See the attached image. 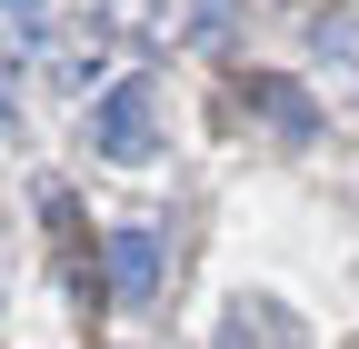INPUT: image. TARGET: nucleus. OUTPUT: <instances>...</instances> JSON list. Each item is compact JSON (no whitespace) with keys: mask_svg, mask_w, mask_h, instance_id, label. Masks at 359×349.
Masks as SVG:
<instances>
[{"mask_svg":"<svg viewBox=\"0 0 359 349\" xmlns=\"http://www.w3.org/2000/svg\"><path fill=\"white\" fill-rule=\"evenodd\" d=\"M20 11H30V0H0V20H20Z\"/></svg>","mask_w":359,"mask_h":349,"instance_id":"nucleus-4","label":"nucleus"},{"mask_svg":"<svg viewBox=\"0 0 359 349\" xmlns=\"http://www.w3.org/2000/svg\"><path fill=\"white\" fill-rule=\"evenodd\" d=\"M0 140H11V100H0Z\"/></svg>","mask_w":359,"mask_h":349,"instance_id":"nucleus-5","label":"nucleus"},{"mask_svg":"<svg viewBox=\"0 0 359 349\" xmlns=\"http://www.w3.org/2000/svg\"><path fill=\"white\" fill-rule=\"evenodd\" d=\"M90 140H100L110 160H150V150H160V80H150V70L120 80V90L90 110Z\"/></svg>","mask_w":359,"mask_h":349,"instance_id":"nucleus-1","label":"nucleus"},{"mask_svg":"<svg viewBox=\"0 0 359 349\" xmlns=\"http://www.w3.org/2000/svg\"><path fill=\"white\" fill-rule=\"evenodd\" d=\"M219 349H309V329L280 310V299H230V320H219Z\"/></svg>","mask_w":359,"mask_h":349,"instance_id":"nucleus-3","label":"nucleus"},{"mask_svg":"<svg viewBox=\"0 0 359 349\" xmlns=\"http://www.w3.org/2000/svg\"><path fill=\"white\" fill-rule=\"evenodd\" d=\"M100 259H110V299H130V310H140V299H160V259H170V249H160L150 220H120Z\"/></svg>","mask_w":359,"mask_h":349,"instance_id":"nucleus-2","label":"nucleus"}]
</instances>
